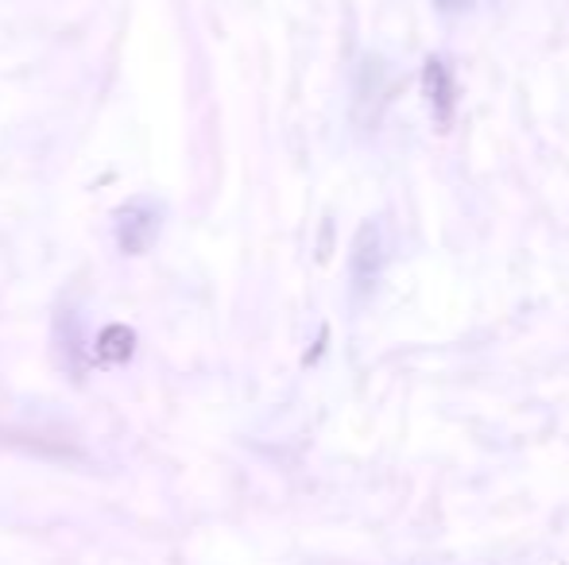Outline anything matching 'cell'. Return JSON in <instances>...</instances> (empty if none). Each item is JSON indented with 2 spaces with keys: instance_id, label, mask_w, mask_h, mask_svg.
<instances>
[{
  "instance_id": "cell-1",
  "label": "cell",
  "mask_w": 569,
  "mask_h": 565,
  "mask_svg": "<svg viewBox=\"0 0 569 565\" xmlns=\"http://www.w3.org/2000/svg\"><path fill=\"white\" fill-rule=\"evenodd\" d=\"M163 229V210L151 198H136L117 213V244L124 256H143L159 241Z\"/></svg>"
},
{
  "instance_id": "cell-2",
  "label": "cell",
  "mask_w": 569,
  "mask_h": 565,
  "mask_svg": "<svg viewBox=\"0 0 569 565\" xmlns=\"http://www.w3.org/2000/svg\"><path fill=\"white\" fill-rule=\"evenodd\" d=\"M383 260H388V249H383V233L376 221H365L352 236V294L357 299H368L380 283Z\"/></svg>"
},
{
  "instance_id": "cell-3",
  "label": "cell",
  "mask_w": 569,
  "mask_h": 565,
  "mask_svg": "<svg viewBox=\"0 0 569 565\" xmlns=\"http://www.w3.org/2000/svg\"><path fill=\"white\" fill-rule=\"evenodd\" d=\"M422 93H427V105H430V117H435L438 129H450L453 124V109H457V85H453V74L442 59H427L422 67Z\"/></svg>"
},
{
  "instance_id": "cell-4",
  "label": "cell",
  "mask_w": 569,
  "mask_h": 565,
  "mask_svg": "<svg viewBox=\"0 0 569 565\" xmlns=\"http://www.w3.org/2000/svg\"><path fill=\"white\" fill-rule=\"evenodd\" d=\"M132 349H136V337H132V330H128V325H106V330H101V337H98V356H101V361L120 364V361H128V356H132Z\"/></svg>"
}]
</instances>
